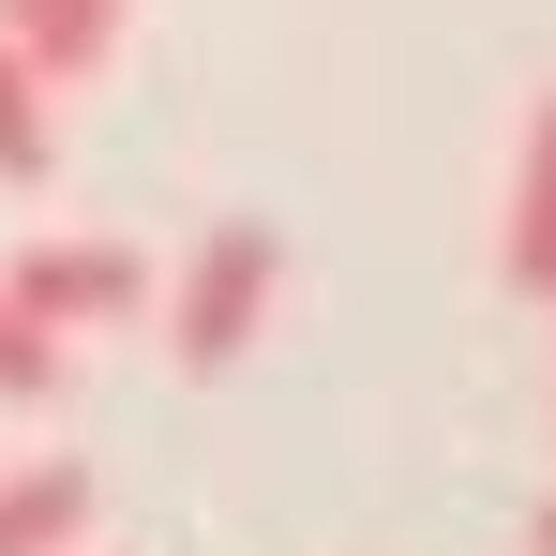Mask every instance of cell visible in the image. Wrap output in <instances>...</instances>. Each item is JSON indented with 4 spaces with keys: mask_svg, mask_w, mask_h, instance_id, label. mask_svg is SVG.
<instances>
[{
    "mask_svg": "<svg viewBox=\"0 0 556 556\" xmlns=\"http://www.w3.org/2000/svg\"><path fill=\"white\" fill-rule=\"evenodd\" d=\"M0 46L61 91V76H91L105 46H121V0H0Z\"/></svg>",
    "mask_w": 556,
    "mask_h": 556,
    "instance_id": "obj_5",
    "label": "cell"
},
{
    "mask_svg": "<svg viewBox=\"0 0 556 556\" xmlns=\"http://www.w3.org/2000/svg\"><path fill=\"white\" fill-rule=\"evenodd\" d=\"M91 542V466L46 452V466H0V556H76Z\"/></svg>",
    "mask_w": 556,
    "mask_h": 556,
    "instance_id": "obj_4",
    "label": "cell"
},
{
    "mask_svg": "<svg viewBox=\"0 0 556 556\" xmlns=\"http://www.w3.org/2000/svg\"><path fill=\"white\" fill-rule=\"evenodd\" d=\"M496 271L556 286V91L527 105V151H511V211H496Z\"/></svg>",
    "mask_w": 556,
    "mask_h": 556,
    "instance_id": "obj_3",
    "label": "cell"
},
{
    "mask_svg": "<svg viewBox=\"0 0 556 556\" xmlns=\"http://www.w3.org/2000/svg\"><path fill=\"white\" fill-rule=\"evenodd\" d=\"M46 166H61V91L0 46V181H46Z\"/></svg>",
    "mask_w": 556,
    "mask_h": 556,
    "instance_id": "obj_6",
    "label": "cell"
},
{
    "mask_svg": "<svg viewBox=\"0 0 556 556\" xmlns=\"http://www.w3.org/2000/svg\"><path fill=\"white\" fill-rule=\"evenodd\" d=\"M0 301H15L46 346H61V331H121V316L151 301V256H136V241H15Z\"/></svg>",
    "mask_w": 556,
    "mask_h": 556,
    "instance_id": "obj_2",
    "label": "cell"
},
{
    "mask_svg": "<svg viewBox=\"0 0 556 556\" xmlns=\"http://www.w3.org/2000/svg\"><path fill=\"white\" fill-rule=\"evenodd\" d=\"M527 556H556V496H542V527H527Z\"/></svg>",
    "mask_w": 556,
    "mask_h": 556,
    "instance_id": "obj_8",
    "label": "cell"
},
{
    "mask_svg": "<svg viewBox=\"0 0 556 556\" xmlns=\"http://www.w3.org/2000/svg\"><path fill=\"white\" fill-rule=\"evenodd\" d=\"M46 391H61V346H46V331L0 301V406H46Z\"/></svg>",
    "mask_w": 556,
    "mask_h": 556,
    "instance_id": "obj_7",
    "label": "cell"
},
{
    "mask_svg": "<svg viewBox=\"0 0 556 556\" xmlns=\"http://www.w3.org/2000/svg\"><path fill=\"white\" fill-rule=\"evenodd\" d=\"M271 286H286V241L241 211V226H211L181 256V301H166V362L181 376H226L241 346H256V316H271Z\"/></svg>",
    "mask_w": 556,
    "mask_h": 556,
    "instance_id": "obj_1",
    "label": "cell"
}]
</instances>
